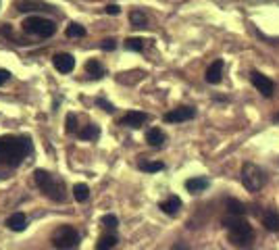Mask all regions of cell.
Returning <instances> with one entry per match:
<instances>
[{"mask_svg":"<svg viewBox=\"0 0 279 250\" xmlns=\"http://www.w3.org/2000/svg\"><path fill=\"white\" fill-rule=\"evenodd\" d=\"M165 140H167V136H165V132L159 130V128H152V130L146 132V142H148L150 146L161 148V146L165 144Z\"/></svg>","mask_w":279,"mask_h":250,"instance_id":"9a60e30c","label":"cell"},{"mask_svg":"<svg viewBox=\"0 0 279 250\" xmlns=\"http://www.w3.org/2000/svg\"><path fill=\"white\" fill-rule=\"evenodd\" d=\"M34 179H36L38 188H40L42 192H44L50 200H59V202L65 200V188H63V182L54 179L48 171H44V169H36Z\"/></svg>","mask_w":279,"mask_h":250,"instance_id":"3957f363","label":"cell"},{"mask_svg":"<svg viewBox=\"0 0 279 250\" xmlns=\"http://www.w3.org/2000/svg\"><path fill=\"white\" fill-rule=\"evenodd\" d=\"M125 48L133 50V52H142L144 50V40L142 38H127L125 40Z\"/></svg>","mask_w":279,"mask_h":250,"instance_id":"484cf974","label":"cell"},{"mask_svg":"<svg viewBox=\"0 0 279 250\" xmlns=\"http://www.w3.org/2000/svg\"><path fill=\"white\" fill-rule=\"evenodd\" d=\"M223 227L227 229L229 242L235 246H248L254 240V229L244 217H231L229 215L227 219H223Z\"/></svg>","mask_w":279,"mask_h":250,"instance_id":"7a4b0ae2","label":"cell"},{"mask_svg":"<svg viewBox=\"0 0 279 250\" xmlns=\"http://www.w3.org/2000/svg\"><path fill=\"white\" fill-rule=\"evenodd\" d=\"M117 242H119V238L115 233H106L98 242H96V250H113L117 246Z\"/></svg>","mask_w":279,"mask_h":250,"instance_id":"7402d4cb","label":"cell"},{"mask_svg":"<svg viewBox=\"0 0 279 250\" xmlns=\"http://www.w3.org/2000/svg\"><path fill=\"white\" fill-rule=\"evenodd\" d=\"M96 104L102 106V110H106V113H115V106L110 104L108 100H104V98H96Z\"/></svg>","mask_w":279,"mask_h":250,"instance_id":"f546056e","label":"cell"},{"mask_svg":"<svg viewBox=\"0 0 279 250\" xmlns=\"http://www.w3.org/2000/svg\"><path fill=\"white\" fill-rule=\"evenodd\" d=\"M171 250H190V246H188L186 242H175V244L171 246Z\"/></svg>","mask_w":279,"mask_h":250,"instance_id":"d6a6232c","label":"cell"},{"mask_svg":"<svg viewBox=\"0 0 279 250\" xmlns=\"http://www.w3.org/2000/svg\"><path fill=\"white\" fill-rule=\"evenodd\" d=\"M79 138H81V140H86V142H96L100 138V128L96 123H90L79 132Z\"/></svg>","mask_w":279,"mask_h":250,"instance_id":"d6986e66","label":"cell"},{"mask_svg":"<svg viewBox=\"0 0 279 250\" xmlns=\"http://www.w3.org/2000/svg\"><path fill=\"white\" fill-rule=\"evenodd\" d=\"M73 198L77 202H86L90 198V188L86 184H75L73 186Z\"/></svg>","mask_w":279,"mask_h":250,"instance_id":"cb8c5ba5","label":"cell"},{"mask_svg":"<svg viewBox=\"0 0 279 250\" xmlns=\"http://www.w3.org/2000/svg\"><path fill=\"white\" fill-rule=\"evenodd\" d=\"M7 225H9V229H13V231H23V229L27 227V217H25L23 213H13V215L7 219Z\"/></svg>","mask_w":279,"mask_h":250,"instance_id":"ac0fdd59","label":"cell"},{"mask_svg":"<svg viewBox=\"0 0 279 250\" xmlns=\"http://www.w3.org/2000/svg\"><path fill=\"white\" fill-rule=\"evenodd\" d=\"M17 11L21 13H34V11H44V13H54L57 9H54L52 5H46V3H40V0H17L15 3Z\"/></svg>","mask_w":279,"mask_h":250,"instance_id":"30bf717a","label":"cell"},{"mask_svg":"<svg viewBox=\"0 0 279 250\" xmlns=\"http://www.w3.org/2000/svg\"><path fill=\"white\" fill-rule=\"evenodd\" d=\"M9 79H11V73L7 71V69H0V86H5Z\"/></svg>","mask_w":279,"mask_h":250,"instance_id":"4dcf8cb0","label":"cell"},{"mask_svg":"<svg viewBox=\"0 0 279 250\" xmlns=\"http://www.w3.org/2000/svg\"><path fill=\"white\" fill-rule=\"evenodd\" d=\"M250 81H252V86L264 96V98H271V96H273L275 83H273V79H269L267 75H262V73H258V71H252V73H250Z\"/></svg>","mask_w":279,"mask_h":250,"instance_id":"52a82bcc","label":"cell"},{"mask_svg":"<svg viewBox=\"0 0 279 250\" xmlns=\"http://www.w3.org/2000/svg\"><path fill=\"white\" fill-rule=\"evenodd\" d=\"M65 130H67V134H79V130H77V117L73 113L67 115V119H65Z\"/></svg>","mask_w":279,"mask_h":250,"instance_id":"4316f807","label":"cell"},{"mask_svg":"<svg viewBox=\"0 0 279 250\" xmlns=\"http://www.w3.org/2000/svg\"><path fill=\"white\" fill-rule=\"evenodd\" d=\"M140 169L146 171V173H157L165 169V163L161 161H140Z\"/></svg>","mask_w":279,"mask_h":250,"instance_id":"603a6c76","label":"cell"},{"mask_svg":"<svg viewBox=\"0 0 279 250\" xmlns=\"http://www.w3.org/2000/svg\"><path fill=\"white\" fill-rule=\"evenodd\" d=\"M102 225L108 227V229H117L119 219H117L115 215H104V217H102Z\"/></svg>","mask_w":279,"mask_h":250,"instance_id":"83f0119b","label":"cell"},{"mask_svg":"<svg viewBox=\"0 0 279 250\" xmlns=\"http://www.w3.org/2000/svg\"><path fill=\"white\" fill-rule=\"evenodd\" d=\"M100 48H102V50H115V48H117V40H115V38H106V40H102Z\"/></svg>","mask_w":279,"mask_h":250,"instance_id":"f1b7e54d","label":"cell"},{"mask_svg":"<svg viewBox=\"0 0 279 250\" xmlns=\"http://www.w3.org/2000/svg\"><path fill=\"white\" fill-rule=\"evenodd\" d=\"M52 65L57 67V71H61V73H71L75 67V59H73V54H69V52H57L52 57Z\"/></svg>","mask_w":279,"mask_h":250,"instance_id":"8fae6325","label":"cell"},{"mask_svg":"<svg viewBox=\"0 0 279 250\" xmlns=\"http://www.w3.org/2000/svg\"><path fill=\"white\" fill-rule=\"evenodd\" d=\"M262 225L269 231H279V213L277 211H262Z\"/></svg>","mask_w":279,"mask_h":250,"instance_id":"e0dca14e","label":"cell"},{"mask_svg":"<svg viewBox=\"0 0 279 250\" xmlns=\"http://www.w3.org/2000/svg\"><path fill=\"white\" fill-rule=\"evenodd\" d=\"M208 186H211V179L208 177H190L186 182V190L190 194H202Z\"/></svg>","mask_w":279,"mask_h":250,"instance_id":"7c38bea8","label":"cell"},{"mask_svg":"<svg viewBox=\"0 0 279 250\" xmlns=\"http://www.w3.org/2000/svg\"><path fill=\"white\" fill-rule=\"evenodd\" d=\"M30 152H32V142L27 136L0 138V167H19Z\"/></svg>","mask_w":279,"mask_h":250,"instance_id":"6da1fadb","label":"cell"},{"mask_svg":"<svg viewBox=\"0 0 279 250\" xmlns=\"http://www.w3.org/2000/svg\"><path fill=\"white\" fill-rule=\"evenodd\" d=\"M267 171L260 169L258 165L254 163H244L242 167V184L248 192H258L260 188H264V184H267Z\"/></svg>","mask_w":279,"mask_h":250,"instance_id":"277c9868","label":"cell"},{"mask_svg":"<svg viewBox=\"0 0 279 250\" xmlns=\"http://www.w3.org/2000/svg\"><path fill=\"white\" fill-rule=\"evenodd\" d=\"M273 121H275V123H279V113H277V115H273Z\"/></svg>","mask_w":279,"mask_h":250,"instance_id":"836d02e7","label":"cell"},{"mask_svg":"<svg viewBox=\"0 0 279 250\" xmlns=\"http://www.w3.org/2000/svg\"><path fill=\"white\" fill-rule=\"evenodd\" d=\"M65 34H67V38H83L88 32H86V27L79 25V23H69Z\"/></svg>","mask_w":279,"mask_h":250,"instance_id":"d4e9b609","label":"cell"},{"mask_svg":"<svg viewBox=\"0 0 279 250\" xmlns=\"http://www.w3.org/2000/svg\"><path fill=\"white\" fill-rule=\"evenodd\" d=\"M23 30L27 34H34V36H40V38H50L54 32H57V25H54V21L50 19H44V17H27L23 19Z\"/></svg>","mask_w":279,"mask_h":250,"instance_id":"5b68a950","label":"cell"},{"mask_svg":"<svg viewBox=\"0 0 279 250\" xmlns=\"http://www.w3.org/2000/svg\"><path fill=\"white\" fill-rule=\"evenodd\" d=\"M86 73L92 77V79H100L102 75H104V67L96 61V59H90L88 63H86Z\"/></svg>","mask_w":279,"mask_h":250,"instance_id":"ffe728a7","label":"cell"},{"mask_svg":"<svg viewBox=\"0 0 279 250\" xmlns=\"http://www.w3.org/2000/svg\"><path fill=\"white\" fill-rule=\"evenodd\" d=\"M129 23L133 30H144V27H148V17H146V13L144 11H140V9H133L129 13Z\"/></svg>","mask_w":279,"mask_h":250,"instance_id":"2e32d148","label":"cell"},{"mask_svg":"<svg viewBox=\"0 0 279 250\" xmlns=\"http://www.w3.org/2000/svg\"><path fill=\"white\" fill-rule=\"evenodd\" d=\"M196 117V108L194 106H177L169 113H165V123H184V121H190Z\"/></svg>","mask_w":279,"mask_h":250,"instance_id":"ba28073f","label":"cell"},{"mask_svg":"<svg viewBox=\"0 0 279 250\" xmlns=\"http://www.w3.org/2000/svg\"><path fill=\"white\" fill-rule=\"evenodd\" d=\"M148 121V113H142V110H127L119 125H125V128H131V130H137V128H142V125Z\"/></svg>","mask_w":279,"mask_h":250,"instance_id":"9c48e42d","label":"cell"},{"mask_svg":"<svg viewBox=\"0 0 279 250\" xmlns=\"http://www.w3.org/2000/svg\"><path fill=\"white\" fill-rule=\"evenodd\" d=\"M221 75H223V61L217 59L215 63H211V67L206 69L204 79H206L208 83H219V81H221Z\"/></svg>","mask_w":279,"mask_h":250,"instance_id":"5bb4252c","label":"cell"},{"mask_svg":"<svg viewBox=\"0 0 279 250\" xmlns=\"http://www.w3.org/2000/svg\"><path fill=\"white\" fill-rule=\"evenodd\" d=\"M106 13H108V15H119V13H121V9L117 7V5H106V9H104Z\"/></svg>","mask_w":279,"mask_h":250,"instance_id":"1f68e13d","label":"cell"},{"mask_svg":"<svg viewBox=\"0 0 279 250\" xmlns=\"http://www.w3.org/2000/svg\"><path fill=\"white\" fill-rule=\"evenodd\" d=\"M79 242V233L77 229L69 227V225H63L59 227L57 231L52 233V246L57 250H69V248H75Z\"/></svg>","mask_w":279,"mask_h":250,"instance_id":"8992f818","label":"cell"},{"mask_svg":"<svg viewBox=\"0 0 279 250\" xmlns=\"http://www.w3.org/2000/svg\"><path fill=\"white\" fill-rule=\"evenodd\" d=\"M225 206H227V213H229L231 217H244L246 211H248L246 204H242L240 200H235V198H229Z\"/></svg>","mask_w":279,"mask_h":250,"instance_id":"44dd1931","label":"cell"},{"mask_svg":"<svg viewBox=\"0 0 279 250\" xmlns=\"http://www.w3.org/2000/svg\"><path fill=\"white\" fill-rule=\"evenodd\" d=\"M159 208L165 213V215H169V217H175L179 213V208H181V198L179 196H169L167 200H163L159 204Z\"/></svg>","mask_w":279,"mask_h":250,"instance_id":"4fadbf2b","label":"cell"}]
</instances>
